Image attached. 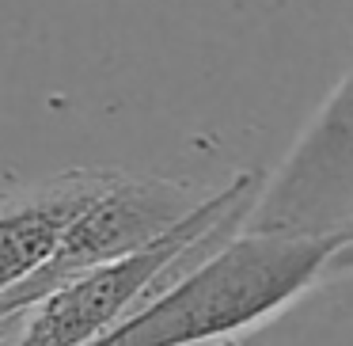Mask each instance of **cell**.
I'll list each match as a JSON object with an SVG mask.
<instances>
[{
    "label": "cell",
    "mask_w": 353,
    "mask_h": 346,
    "mask_svg": "<svg viewBox=\"0 0 353 346\" xmlns=\"http://www.w3.org/2000/svg\"><path fill=\"white\" fill-rule=\"evenodd\" d=\"M107 175L110 171H61L0 202V297L46 262L65 224L107 183ZM16 323H0V327H16Z\"/></svg>",
    "instance_id": "obj_5"
},
{
    "label": "cell",
    "mask_w": 353,
    "mask_h": 346,
    "mask_svg": "<svg viewBox=\"0 0 353 346\" xmlns=\"http://www.w3.org/2000/svg\"><path fill=\"white\" fill-rule=\"evenodd\" d=\"M262 186V171H243L228 186L209 194L190 209L175 229L152 240L141 251H130L114 262L92 267L84 274L50 289L39 305L19 316L16 346H92L133 316L171 274L175 262L201 240L216 232L243 229Z\"/></svg>",
    "instance_id": "obj_2"
},
{
    "label": "cell",
    "mask_w": 353,
    "mask_h": 346,
    "mask_svg": "<svg viewBox=\"0 0 353 346\" xmlns=\"http://www.w3.org/2000/svg\"><path fill=\"white\" fill-rule=\"evenodd\" d=\"M353 221V69L312 115L270 179L243 229L285 236H334Z\"/></svg>",
    "instance_id": "obj_4"
},
{
    "label": "cell",
    "mask_w": 353,
    "mask_h": 346,
    "mask_svg": "<svg viewBox=\"0 0 353 346\" xmlns=\"http://www.w3.org/2000/svg\"><path fill=\"white\" fill-rule=\"evenodd\" d=\"M194 206H198L194 191L183 183L110 171L107 183L65 224L46 262L0 297V323H16L27 308L39 305L50 289H57L69 278L148 247L168 229H175Z\"/></svg>",
    "instance_id": "obj_3"
},
{
    "label": "cell",
    "mask_w": 353,
    "mask_h": 346,
    "mask_svg": "<svg viewBox=\"0 0 353 346\" xmlns=\"http://www.w3.org/2000/svg\"><path fill=\"white\" fill-rule=\"evenodd\" d=\"M16 327H19V323H16ZM4 338H8V327H0V343H4Z\"/></svg>",
    "instance_id": "obj_7"
},
{
    "label": "cell",
    "mask_w": 353,
    "mask_h": 346,
    "mask_svg": "<svg viewBox=\"0 0 353 346\" xmlns=\"http://www.w3.org/2000/svg\"><path fill=\"white\" fill-rule=\"evenodd\" d=\"M334 247H330V259H327V270L323 278H342V274H353V221L345 224L342 232H334Z\"/></svg>",
    "instance_id": "obj_6"
},
{
    "label": "cell",
    "mask_w": 353,
    "mask_h": 346,
    "mask_svg": "<svg viewBox=\"0 0 353 346\" xmlns=\"http://www.w3.org/2000/svg\"><path fill=\"white\" fill-rule=\"evenodd\" d=\"M330 236L236 229L92 346H213L270 323L327 270Z\"/></svg>",
    "instance_id": "obj_1"
}]
</instances>
